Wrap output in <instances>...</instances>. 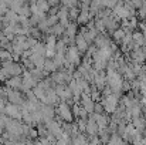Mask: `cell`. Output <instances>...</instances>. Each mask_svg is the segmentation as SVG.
Wrapping results in <instances>:
<instances>
[{"label":"cell","instance_id":"obj_1","mask_svg":"<svg viewBox=\"0 0 146 145\" xmlns=\"http://www.w3.org/2000/svg\"><path fill=\"white\" fill-rule=\"evenodd\" d=\"M106 83H108V87L112 90L113 94H121V91L123 90V77L122 74L118 71V70H113V71H106Z\"/></svg>","mask_w":146,"mask_h":145},{"label":"cell","instance_id":"obj_2","mask_svg":"<svg viewBox=\"0 0 146 145\" xmlns=\"http://www.w3.org/2000/svg\"><path fill=\"white\" fill-rule=\"evenodd\" d=\"M24 127L26 124H21L20 120H13V118H9L7 122H6V132L13 135V137H19V138H23V134H24Z\"/></svg>","mask_w":146,"mask_h":145},{"label":"cell","instance_id":"obj_3","mask_svg":"<svg viewBox=\"0 0 146 145\" xmlns=\"http://www.w3.org/2000/svg\"><path fill=\"white\" fill-rule=\"evenodd\" d=\"M101 102H102V105L105 108V112L112 115L119 107V96L118 94H111L108 97H104L101 100Z\"/></svg>","mask_w":146,"mask_h":145},{"label":"cell","instance_id":"obj_4","mask_svg":"<svg viewBox=\"0 0 146 145\" xmlns=\"http://www.w3.org/2000/svg\"><path fill=\"white\" fill-rule=\"evenodd\" d=\"M55 112L58 114V118L62 120L64 122H72V118H74V114H72V110L70 108V105L67 102H60L55 108Z\"/></svg>","mask_w":146,"mask_h":145},{"label":"cell","instance_id":"obj_5","mask_svg":"<svg viewBox=\"0 0 146 145\" xmlns=\"http://www.w3.org/2000/svg\"><path fill=\"white\" fill-rule=\"evenodd\" d=\"M21 78H23V84H21V91H24V93H29V91H31L37 84H38V81L31 76V73L29 71V70H24V73H23V76H21Z\"/></svg>","mask_w":146,"mask_h":145},{"label":"cell","instance_id":"obj_6","mask_svg":"<svg viewBox=\"0 0 146 145\" xmlns=\"http://www.w3.org/2000/svg\"><path fill=\"white\" fill-rule=\"evenodd\" d=\"M1 67L6 68V71L9 73L10 77H17L24 73L21 64H19L17 61H4V63H1Z\"/></svg>","mask_w":146,"mask_h":145},{"label":"cell","instance_id":"obj_7","mask_svg":"<svg viewBox=\"0 0 146 145\" xmlns=\"http://www.w3.org/2000/svg\"><path fill=\"white\" fill-rule=\"evenodd\" d=\"M4 114H6L9 118H13V120H21V118H23L21 105H16V104L7 102V104H6V108H4Z\"/></svg>","mask_w":146,"mask_h":145},{"label":"cell","instance_id":"obj_8","mask_svg":"<svg viewBox=\"0 0 146 145\" xmlns=\"http://www.w3.org/2000/svg\"><path fill=\"white\" fill-rule=\"evenodd\" d=\"M65 58L70 63L75 64V65H80L81 64V53L78 51V48L75 47V46H68L67 53H65Z\"/></svg>","mask_w":146,"mask_h":145},{"label":"cell","instance_id":"obj_9","mask_svg":"<svg viewBox=\"0 0 146 145\" xmlns=\"http://www.w3.org/2000/svg\"><path fill=\"white\" fill-rule=\"evenodd\" d=\"M7 101L11 104H16V105H23V102L26 100L23 98V94L20 90H13V88L7 87Z\"/></svg>","mask_w":146,"mask_h":145},{"label":"cell","instance_id":"obj_10","mask_svg":"<svg viewBox=\"0 0 146 145\" xmlns=\"http://www.w3.org/2000/svg\"><path fill=\"white\" fill-rule=\"evenodd\" d=\"M40 112H41V115H43V122L46 124V122H48L51 120H54V117H55V108L52 107V105H48V104H43L41 105V108H40Z\"/></svg>","mask_w":146,"mask_h":145},{"label":"cell","instance_id":"obj_11","mask_svg":"<svg viewBox=\"0 0 146 145\" xmlns=\"http://www.w3.org/2000/svg\"><path fill=\"white\" fill-rule=\"evenodd\" d=\"M87 135L90 137V138H92V137H98V132H99V127H98V124L95 122V120L90 115V118L87 120Z\"/></svg>","mask_w":146,"mask_h":145},{"label":"cell","instance_id":"obj_12","mask_svg":"<svg viewBox=\"0 0 146 145\" xmlns=\"http://www.w3.org/2000/svg\"><path fill=\"white\" fill-rule=\"evenodd\" d=\"M92 84L97 87L99 91H102V90L108 86V83H106V73H105V71H98Z\"/></svg>","mask_w":146,"mask_h":145},{"label":"cell","instance_id":"obj_13","mask_svg":"<svg viewBox=\"0 0 146 145\" xmlns=\"http://www.w3.org/2000/svg\"><path fill=\"white\" fill-rule=\"evenodd\" d=\"M58 100H60V97L57 96L55 88H48V90H46V96L41 100V102L43 104H48V105H54Z\"/></svg>","mask_w":146,"mask_h":145},{"label":"cell","instance_id":"obj_14","mask_svg":"<svg viewBox=\"0 0 146 145\" xmlns=\"http://www.w3.org/2000/svg\"><path fill=\"white\" fill-rule=\"evenodd\" d=\"M106 114V112H105ZM105 114H91V117L95 120V122L98 124V127H99V130H105V128H108V125H109V121H111V118H108Z\"/></svg>","mask_w":146,"mask_h":145},{"label":"cell","instance_id":"obj_15","mask_svg":"<svg viewBox=\"0 0 146 145\" xmlns=\"http://www.w3.org/2000/svg\"><path fill=\"white\" fill-rule=\"evenodd\" d=\"M131 60H132V63H136V64H142L143 61H146L142 47H135L131 51Z\"/></svg>","mask_w":146,"mask_h":145},{"label":"cell","instance_id":"obj_16","mask_svg":"<svg viewBox=\"0 0 146 145\" xmlns=\"http://www.w3.org/2000/svg\"><path fill=\"white\" fill-rule=\"evenodd\" d=\"M74 43H75V47L78 48V51H80L81 54H85V53H87V50L90 48L88 41L85 40V37H84L82 34H77V37H75Z\"/></svg>","mask_w":146,"mask_h":145},{"label":"cell","instance_id":"obj_17","mask_svg":"<svg viewBox=\"0 0 146 145\" xmlns=\"http://www.w3.org/2000/svg\"><path fill=\"white\" fill-rule=\"evenodd\" d=\"M132 41H133L135 47H143L146 41V36L142 31H133L132 33Z\"/></svg>","mask_w":146,"mask_h":145},{"label":"cell","instance_id":"obj_18","mask_svg":"<svg viewBox=\"0 0 146 145\" xmlns=\"http://www.w3.org/2000/svg\"><path fill=\"white\" fill-rule=\"evenodd\" d=\"M91 20H92V17L90 14V10H81L80 11V16L77 19V24L78 26H87Z\"/></svg>","mask_w":146,"mask_h":145},{"label":"cell","instance_id":"obj_19","mask_svg":"<svg viewBox=\"0 0 146 145\" xmlns=\"http://www.w3.org/2000/svg\"><path fill=\"white\" fill-rule=\"evenodd\" d=\"M78 24L75 23V21H70V24L65 27V36H68L72 41L75 40V37H77V34H78V27H77Z\"/></svg>","mask_w":146,"mask_h":145},{"label":"cell","instance_id":"obj_20","mask_svg":"<svg viewBox=\"0 0 146 145\" xmlns=\"http://www.w3.org/2000/svg\"><path fill=\"white\" fill-rule=\"evenodd\" d=\"M21 84H23V78L20 76L17 77H10L7 81H6V86L9 88H13V90H21Z\"/></svg>","mask_w":146,"mask_h":145},{"label":"cell","instance_id":"obj_21","mask_svg":"<svg viewBox=\"0 0 146 145\" xmlns=\"http://www.w3.org/2000/svg\"><path fill=\"white\" fill-rule=\"evenodd\" d=\"M111 43H112V41L108 39V36H106L105 33H104L102 36H99V34H98V37L95 39V41H94V44H95L98 48L109 47V46H111Z\"/></svg>","mask_w":146,"mask_h":145},{"label":"cell","instance_id":"obj_22","mask_svg":"<svg viewBox=\"0 0 146 145\" xmlns=\"http://www.w3.org/2000/svg\"><path fill=\"white\" fill-rule=\"evenodd\" d=\"M132 124H133V127H135L138 131H141V132H143L146 130V118H143L142 115H141V117H136V118H132Z\"/></svg>","mask_w":146,"mask_h":145},{"label":"cell","instance_id":"obj_23","mask_svg":"<svg viewBox=\"0 0 146 145\" xmlns=\"http://www.w3.org/2000/svg\"><path fill=\"white\" fill-rule=\"evenodd\" d=\"M108 145H126V141H125L118 132H112Z\"/></svg>","mask_w":146,"mask_h":145},{"label":"cell","instance_id":"obj_24","mask_svg":"<svg viewBox=\"0 0 146 145\" xmlns=\"http://www.w3.org/2000/svg\"><path fill=\"white\" fill-rule=\"evenodd\" d=\"M48 33H50V34H54L55 37H60V36H62V34L65 33V27H64L61 23H57L55 26L50 27Z\"/></svg>","mask_w":146,"mask_h":145},{"label":"cell","instance_id":"obj_25","mask_svg":"<svg viewBox=\"0 0 146 145\" xmlns=\"http://www.w3.org/2000/svg\"><path fill=\"white\" fill-rule=\"evenodd\" d=\"M57 70H58V67H57V64L54 63V60H52V58H46L44 71L48 74V73H54V71H57Z\"/></svg>","mask_w":146,"mask_h":145},{"label":"cell","instance_id":"obj_26","mask_svg":"<svg viewBox=\"0 0 146 145\" xmlns=\"http://www.w3.org/2000/svg\"><path fill=\"white\" fill-rule=\"evenodd\" d=\"M4 61H14L13 55H11V51H9L6 48L0 50V63H4Z\"/></svg>","mask_w":146,"mask_h":145},{"label":"cell","instance_id":"obj_27","mask_svg":"<svg viewBox=\"0 0 146 145\" xmlns=\"http://www.w3.org/2000/svg\"><path fill=\"white\" fill-rule=\"evenodd\" d=\"M125 34H126V31H125L122 27H119V29H116V30L113 31L112 37H113V40H115L116 43H121V41H122V39L125 37Z\"/></svg>","mask_w":146,"mask_h":145},{"label":"cell","instance_id":"obj_28","mask_svg":"<svg viewBox=\"0 0 146 145\" xmlns=\"http://www.w3.org/2000/svg\"><path fill=\"white\" fill-rule=\"evenodd\" d=\"M31 50V53H36V54H41V55H46V44H43V43H37L36 46L33 48H30Z\"/></svg>","mask_w":146,"mask_h":145},{"label":"cell","instance_id":"obj_29","mask_svg":"<svg viewBox=\"0 0 146 145\" xmlns=\"http://www.w3.org/2000/svg\"><path fill=\"white\" fill-rule=\"evenodd\" d=\"M80 11H81L80 7H72V9H70V21H75V23H77V19H78V16H80Z\"/></svg>","mask_w":146,"mask_h":145},{"label":"cell","instance_id":"obj_30","mask_svg":"<svg viewBox=\"0 0 146 145\" xmlns=\"http://www.w3.org/2000/svg\"><path fill=\"white\" fill-rule=\"evenodd\" d=\"M61 4H64V7L67 9H72V7H78V0H60Z\"/></svg>","mask_w":146,"mask_h":145},{"label":"cell","instance_id":"obj_31","mask_svg":"<svg viewBox=\"0 0 146 145\" xmlns=\"http://www.w3.org/2000/svg\"><path fill=\"white\" fill-rule=\"evenodd\" d=\"M94 112H95V114H105V108H104V105H102V102H101V101L95 102Z\"/></svg>","mask_w":146,"mask_h":145},{"label":"cell","instance_id":"obj_32","mask_svg":"<svg viewBox=\"0 0 146 145\" xmlns=\"http://www.w3.org/2000/svg\"><path fill=\"white\" fill-rule=\"evenodd\" d=\"M9 78H10L9 73L6 71V68H3V67H1V68H0V83H1V81H4V83H6Z\"/></svg>","mask_w":146,"mask_h":145},{"label":"cell","instance_id":"obj_33","mask_svg":"<svg viewBox=\"0 0 146 145\" xmlns=\"http://www.w3.org/2000/svg\"><path fill=\"white\" fill-rule=\"evenodd\" d=\"M91 141H90V144L88 145H101L102 144V141L99 140V137H92V138H90Z\"/></svg>","mask_w":146,"mask_h":145},{"label":"cell","instance_id":"obj_34","mask_svg":"<svg viewBox=\"0 0 146 145\" xmlns=\"http://www.w3.org/2000/svg\"><path fill=\"white\" fill-rule=\"evenodd\" d=\"M139 27H141V31L146 36V20H142V21L139 23Z\"/></svg>","mask_w":146,"mask_h":145},{"label":"cell","instance_id":"obj_35","mask_svg":"<svg viewBox=\"0 0 146 145\" xmlns=\"http://www.w3.org/2000/svg\"><path fill=\"white\" fill-rule=\"evenodd\" d=\"M143 141H145V142H146V130H145V131H143Z\"/></svg>","mask_w":146,"mask_h":145},{"label":"cell","instance_id":"obj_36","mask_svg":"<svg viewBox=\"0 0 146 145\" xmlns=\"http://www.w3.org/2000/svg\"><path fill=\"white\" fill-rule=\"evenodd\" d=\"M27 1H29L30 4H31V3H37V0H27Z\"/></svg>","mask_w":146,"mask_h":145},{"label":"cell","instance_id":"obj_37","mask_svg":"<svg viewBox=\"0 0 146 145\" xmlns=\"http://www.w3.org/2000/svg\"><path fill=\"white\" fill-rule=\"evenodd\" d=\"M0 145H6V144H3V142H0Z\"/></svg>","mask_w":146,"mask_h":145},{"label":"cell","instance_id":"obj_38","mask_svg":"<svg viewBox=\"0 0 146 145\" xmlns=\"http://www.w3.org/2000/svg\"><path fill=\"white\" fill-rule=\"evenodd\" d=\"M145 145H146V142H145Z\"/></svg>","mask_w":146,"mask_h":145}]
</instances>
